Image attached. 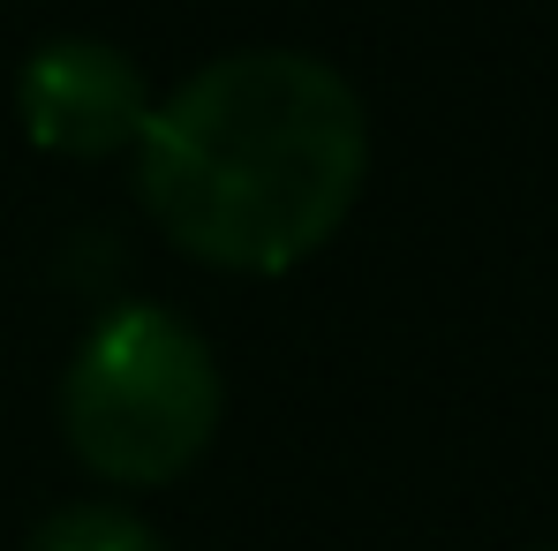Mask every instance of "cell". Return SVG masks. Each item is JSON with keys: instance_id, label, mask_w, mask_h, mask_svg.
<instances>
[{"instance_id": "1", "label": "cell", "mask_w": 558, "mask_h": 551, "mask_svg": "<svg viewBox=\"0 0 558 551\" xmlns=\"http://www.w3.org/2000/svg\"><path fill=\"white\" fill-rule=\"evenodd\" d=\"M363 182V92L302 46L204 61L136 136V196L151 227L211 273H294L348 227Z\"/></svg>"}, {"instance_id": "2", "label": "cell", "mask_w": 558, "mask_h": 551, "mask_svg": "<svg viewBox=\"0 0 558 551\" xmlns=\"http://www.w3.org/2000/svg\"><path fill=\"white\" fill-rule=\"evenodd\" d=\"M219 416L227 378L211 340L159 302L106 310L61 370V439L113 491H159L189 476L219 439Z\"/></svg>"}, {"instance_id": "3", "label": "cell", "mask_w": 558, "mask_h": 551, "mask_svg": "<svg viewBox=\"0 0 558 551\" xmlns=\"http://www.w3.org/2000/svg\"><path fill=\"white\" fill-rule=\"evenodd\" d=\"M151 84L113 38H46L15 69V121L53 159H121L151 121Z\"/></svg>"}, {"instance_id": "4", "label": "cell", "mask_w": 558, "mask_h": 551, "mask_svg": "<svg viewBox=\"0 0 558 551\" xmlns=\"http://www.w3.org/2000/svg\"><path fill=\"white\" fill-rule=\"evenodd\" d=\"M23 551H167L159 529L113 499H76V506H53Z\"/></svg>"}]
</instances>
